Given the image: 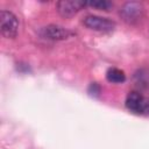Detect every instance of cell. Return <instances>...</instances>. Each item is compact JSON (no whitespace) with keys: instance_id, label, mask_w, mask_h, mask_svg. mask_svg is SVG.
<instances>
[{"instance_id":"cell-6","label":"cell","mask_w":149,"mask_h":149,"mask_svg":"<svg viewBox=\"0 0 149 149\" xmlns=\"http://www.w3.org/2000/svg\"><path fill=\"white\" fill-rule=\"evenodd\" d=\"M41 36L48 40H65L69 38L72 33L61 26H56V24H49L47 27H43L40 31Z\"/></svg>"},{"instance_id":"cell-4","label":"cell","mask_w":149,"mask_h":149,"mask_svg":"<svg viewBox=\"0 0 149 149\" xmlns=\"http://www.w3.org/2000/svg\"><path fill=\"white\" fill-rule=\"evenodd\" d=\"M83 23L85 27L92 30L97 31H102V33H109L113 31L115 28V22L107 19V17H101L97 15H87L84 20Z\"/></svg>"},{"instance_id":"cell-3","label":"cell","mask_w":149,"mask_h":149,"mask_svg":"<svg viewBox=\"0 0 149 149\" xmlns=\"http://www.w3.org/2000/svg\"><path fill=\"white\" fill-rule=\"evenodd\" d=\"M120 15L127 23H135L143 15V5L137 1H128L121 7Z\"/></svg>"},{"instance_id":"cell-1","label":"cell","mask_w":149,"mask_h":149,"mask_svg":"<svg viewBox=\"0 0 149 149\" xmlns=\"http://www.w3.org/2000/svg\"><path fill=\"white\" fill-rule=\"evenodd\" d=\"M126 107L134 114L149 116V97L139 92H129L126 98Z\"/></svg>"},{"instance_id":"cell-8","label":"cell","mask_w":149,"mask_h":149,"mask_svg":"<svg viewBox=\"0 0 149 149\" xmlns=\"http://www.w3.org/2000/svg\"><path fill=\"white\" fill-rule=\"evenodd\" d=\"M86 6L98 8L101 10H109V8L113 7V3L107 0H93V1H86Z\"/></svg>"},{"instance_id":"cell-9","label":"cell","mask_w":149,"mask_h":149,"mask_svg":"<svg viewBox=\"0 0 149 149\" xmlns=\"http://www.w3.org/2000/svg\"><path fill=\"white\" fill-rule=\"evenodd\" d=\"M88 93H90V94H93V95H99V93H100V86H99L97 83H92V84L90 85Z\"/></svg>"},{"instance_id":"cell-2","label":"cell","mask_w":149,"mask_h":149,"mask_svg":"<svg viewBox=\"0 0 149 149\" xmlns=\"http://www.w3.org/2000/svg\"><path fill=\"white\" fill-rule=\"evenodd\" d=\"M0 30L2 36L7 38H14L19 31L17 17L9 10L0 12Z\"/></svg>"},{"instance_id":"cell-5","label":"cell","mask_w":149,"mask_h":149,"mask_svg":"<svg viewBox=\"0 0 149 149\" xmlns=\"http://www.w3.org/2000/svg\"><path fill=\"white\" fill-rule=\"evenodd\" d=\"M86 6V1L80 0H61L56 3L57 12L63 17H71Z\"/></svg>"},{"instance_id":"cell-7","label":"cell","mask_w":149,"mask_h":149,"mask_svg":"<svg viewBox=\"0 0 149 149\" xmlns=\"http://www.w3.org/2000/svg\"><path fill=\"white\" fill-rule=\"evenodd\" d=\"M106 78L109 83L120 84L126 80V74L122 70H120L118 68H109L106 72Z\"/></svg>"}]
</instances>
